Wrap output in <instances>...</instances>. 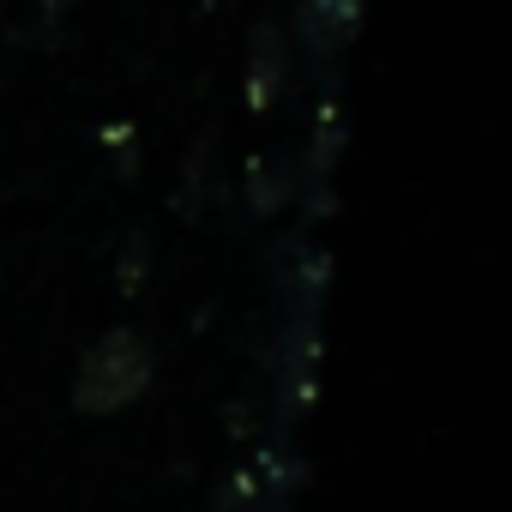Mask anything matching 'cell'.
Here are the masks:
<instances>
[{
	"label": "cell",
	"instance_id": "277c9868",
	"mask_svg": "<svg viewBox=\"0 0 512 512\" xmlns=\"http://www.w3.org/2000/svg\"><path fill=\"white\" fill-rule=\"evenodd\" d=\"M211 175H217V139H205V145L187 157V169H181V187H175V211H181V217H193V211L205 205Z\"/></svg>",
	"mask_w": 512,
	"mask_h": 512
},
{
	"label": "cell",
	"instance_id": "5b68a950",
	"mask_svg": "<svg viewBox=\"0 0 512 512\" xmlns=\"http://www.w3.org/2000/svg\"><path fill=\"white\" fill-rule=\"evenodd\" d=\"M145 235H133L127 241V253H121V290H139V278H145Z\"/></svg>",
	"mask_w": 512,
	"mask_h": 512
},
{
	"label": "cell",
	"instance_id": "8992f818",
	"mask_svg": "<svg viewBox=\"0 0 512 512\" xmlns=\"http://www.w3.org/2000/svg\"><path fill=\"white\" fill-rule=\"evenodd\" d=\"M67 7H73V0H37V31H55L67 19Z\"/></svg>",
	"mask_w": 512,
	"mask_h": 512
},
{
	"label": "cell",
	"instance_id": "3957f363",
	"mask_svg": "<svg viewBox=\"0 0 512 512\" xmlns=\"http://www.w3.org/2000/svg\"><path fill=\"white\" fill-rule=\"evenodd\" d=\"M356 13H362V0H302V43H308V55L332 61L338 49H350Z\"/></svg>",
	"mask_w": 512,
	"mask_h": 512
},
{
	"label": "cell",
	"instance_id": "7a4b0ae2",
	"mask_svg": "<svg viewBox=\"0 0 512 512\" xmlns=\"http://www.w3.org/2000/svg\"><path fill=\"white\" fill-rule=\"evenodd\" d=\"M241 103L247 115H272L278 97L290 91V73H296V49H290V31L278 19H266L260 31L247 37V67H241Z\"/></svg>",
	"mask_w": 512,
	"mask_h": 512
},
{
	"label": "cell",
	"instance_id": "6da1fadb",
	"mask_svg": "<svg viewBox=\"0 0 512 512\" xmlns=\"http://www.w3.org/2000/svg\"><path fill=\"white\" fill-rule=\"evenodd\" d=\"M151 374H157L151 344H145L133 326H115V332H103V338L85 350V362H79V374H73V404H79L85 416L127 410V404L151 386Z\"/></svg>",
	"mask_w": 512,
	"mask_h": 512
}]
</instances>
